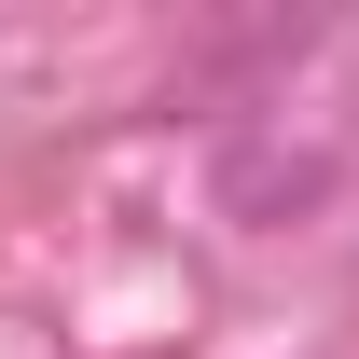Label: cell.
Masks as SVG:
<instances>
[{
  "label": "cell",
  "instance_id": "6da1fadb",
  "mask_svg": "<svg viewBox=\"0 0 359 359\" xmlns=\"http://www.w3.org/2000/svg\"><path fill=\"white\" fill-rule=\"evenodd\" d=\"M332 138H276V125H249L222 152V222H249V235H276V222H304V208H332Z\"/></svg>",
  "mask_w": 359,
  "mask_h": 359
}]
</instances>
